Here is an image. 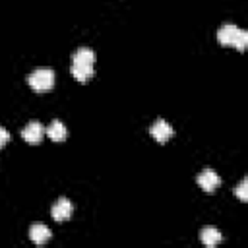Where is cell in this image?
<instances>
[{"label": "cell", "instance_id": "cell-1", "mask_svg": "<svg viewBox=\"0 0 248 248\" xmlns=\"http://www.w3.org/2000/svg\"><path fill=\"white\" fill-rule=\"evenodd\" d=\"M27 83L35 91H46L54 85V72L50 68H37L27 76Z\"/></svg>", "mask_w": 248, "mask_h": 248}, {"label": "cell", "instance_id": "cell-2", "mask_svg": "<svg viewBox=\"0 0 248 248\" xmlns=\"http://www.w3.org/2000/svg\"><path fill=\"white\" fill-rule=\"evenodd\" d=\"M149 132H151V136H153L159 143H165V141H167V140H170V136L174 134V132H172V126H170L167 120H163V118L155 120V122L151 124Z\"/></svg>", "mask_w": 248, "mask_h": 248}, {"label": "cell", "instance_id": "cell-3", "mask_svg": "<svg viewBox=\"0 0 248 248\" xmlns=\"http://www.w3.org/2000/svg\"><path fill=\"white\" fill-rule=\"evenodd\" d=\"M43 136H45V128H43V124L37 122V120H31V122L21 130V138H23L27 143H39V141L43 140Z\"/></svg>", "mask_w": 248, "mask_h": 248}, {"label": "cell", "instance_id": "cell-4", "mask_svg": "<svg viewBox=\"0 0 248 248\" xmlns=\"http://www.w3.org/2000/svg\"><path fill=\"white\" fill-rule=\"evenodd\" d=\"M198 184L202 186V190H205V192H213L215 188H219L221 178H219V174H217L215 170L205 169V170H202V172L198 174Z\"/></svg>", "mask_w": 248, "mask_h": 248}, {"label": "cell", "instance_id": "cell-5", "mask_svg": "<svg viewBox=\"0 0 248 248\" xmlns=\"http://www.w3.org/2000/svg\"><path fill=\"white\" fill-rule=\"evenodd\" d=\"M72 211H74V207H72V203H70V200H66V198H60L54 205H52V219L54 221H68L70 217H72Z\"/></svg>", "mask_w": 248, "mask_h": 248}, {"label": "cell", "instance_id": "cell-6", "mask_svg": "<svg viewBox=\"0 0 248 248\" xmlns=\"http://www.w3.org/2000/svg\"><path fill=\"white\" fill-rule=\"evenodd\" d=\"M238 31H240V29H238L236 25H232V23H225V25L217 31V39H219V43H221V45L232 46V43H234V39H236Z\"/></svg>", "mask_w": 248, "mask_h": 248}, {"label": "cell", "instance_id": "cell-7", "mask_svg": "<svg viewBox=\"0 0 248 248\" xmlns=\"http://www.w3.org/2000/svg\"><path fill=\"white\" fill-rule=\"evenodd\" d=\"M29 238H31L35 244H45V242L50 238V229H48L46 225L35 223V225H31V229H29Z\"/></svg>", "mask_w": 248, "mask_h": 248}, {"label": "cell", "instance_id": "cell-8", "mask_svg": "<svg viewBox=\"0 0 248 248\" xmlns=\"http://www.w3.org/2000/svg\"><path fill=\"white\" fill-rule=\"evenodd\" d=\"M93 72H95V66H89V64H72V76L79 83H85L89 78H93Z\"/></svg>", "mask_w": 248, "mask_h": 248}, {"label": "cell", "instance_id": "cell-9", "mask_svg": "<svg viewBox=\"0 0 248 248\" xmlns=\"http://www.w3.org/2000/svg\"><path fill=\"white\" fill-rule=\"evenodd\" d=\"M46 136H48L52 141H64L66 136H68V130H66V126H64L60 120H52L50 126L46 128Z\"/></svg>", "mask_w": 248, "mask_h": 248}, {"label": "cell", "instance_id": "cell-10", "mask_svg": "<svg viewBox=\"0 0 248 248\" xmlns=\"http://www.w3.org/2000/svg\"><path fill=\"white\" fill-rule=\"evenodd\" d=\"M200 238L205 246H217L221 242V232L215 227H205V229H202Z\"/></svg>", "mask_w": 248, "mask_h": 248}, {"label": "cell", "instance_id": "cell-11", "mask_svg": "<svg viewBox=\"0 0 248 248\" xmlns=\"http://www.w3.org/2000/svg\"><path fill=\"white\" fill-rule=\"evenodd\" d=\"M72 64H89L95 66V52L91 48H79L72 56Z\"/></svg>", "mask_w": 248, "mask_h": 248}, {"label": "cell", "instance_id": "cell-12", "mask_svg": "<svg viewBox=\"0 0 248 248\" xmlns=\"http://www.w3.org/2000/svg\"><path fill=\"white\" fill-rule=\"evenodd\" d=\"M232 46L238 48V50H244V48L248 46V31L240 29L238 35H236V39H234V43H232Z\"/></svg>", "mask_w": 248, "mask_h": 248}, {"label": "cell", "instance_id": "cell-13", "mask_svg": "<svg viewBox=\"0 0 248 248\" xmlns=\"http://www.w3.org/2000/svg\"><path fill=\"white\" fill-rule=\"evenodd\" d=\"M234 194H236V196H238L242 202H246V200H248V180H246V178H244V180H242V182L236 186Z\"/></svg>", "mask_w": 248, "mask_h": 248}, {"label": "cell", "instance_id": "cell-14", "mask_svg": "<svg viewBox=\"0 0 248 248\" xmlns=\"http://www.w3.org/2000/svg\"><path fill=\"white\" fill-rule=\"evenodd\" d=\"M8 140H10V132L0 126V147H4V145L8 143Z\"/></svg>", "mask_w": 248, "mask_h": 248}]
</instances>
